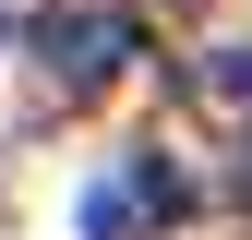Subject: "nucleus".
Masks as SVG:
<instances>
[{
  "mask_svg": "<svg viewBox=\"0 0 252 240\" xmlns=\"http://www.w3.org/2000/svg\"><path fill=\"white\" fill-rule=\"evenodd\" d=\"M36 60H48V84H120L132 72V12H96V0H72V12H48L36 24Z\"/></svg>",
  "mask_w": 252,
  "mask_h": 240,
  "instance_id": "f257e3e1",
  "label": "nucleus"
},
{
  "mask_svg": "<svg viewBox=\"0 0 252 240\" xmlns=\"http://www.w3.org/2000/svg\"><path fill=\"white\" fill-rule=\"evenodd\" d=\"M204 84H216V96H240V108H252V48H216V60H204Z\"/></svg>",
  "mask_w": 252,
  "mask_h": 240,
  "instance_id": "f03ea898",
  "label": "nucleus"
},
{
  "mask_svg": "<svg viewBox=\"0 0 252 240\" xmlns=\"http://www.w3.org/2000/svg\"><path fill=\"white\" fill-rule=\"evenodd\" d=\"M0 24H12V12H0Z\"/></svg>",
  "mask_w": 252,
  "mask_h": 240,
  "instance_id": "7ed1b4c3",
  "label": "nucleus"
}]
</instances>
